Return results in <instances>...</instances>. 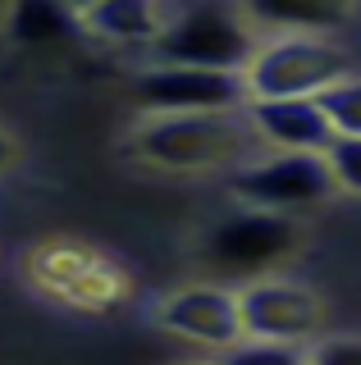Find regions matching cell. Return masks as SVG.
I'll list each match as a JSON object with an SVG mask.
<instances>
[{
	"mask_svg": "<svg viewBox=\"0 0 361 365\" xmlns=\"http://www.w3.org/2000/svg\"><path fill=\"white\" fill-rule=\"evenodd\" d=\"M265 137L256 133L247 106L238 110H151V119L133 133V151L146 165L169 174H206L229 169L238 160H252V151Z\"/></svg>",
	"mask_w": 361,
	"mask_h": 365,
	"instance_id": "6da1fadb",
	"label": "cell"
},
{
	"mask_svg": "<svg viewBox=\"0 0 361 365\" xmlns=\"http://www.w3.org/2000/svg\"><path fill=\"white\" fill-rule=\"evenodd\" d=\"M256 23L247 19V9L220 5V0H206V5L178 9L169 19V28L151 41V55L161 64H201V68H233L243 73L256 55Z\"/></svg>",
	"mask_w": 361,
	"mask_h": 365,
	"instance_id": "7a4b0ae2",
	"label": "cell"
},
{
	"mask_svg": "<svg viewBox=\"0 0 361 365\" xmlns=\"http://www.w3.org/2000/svg\"><path fill=\"white\" fill-rule=\"evenodd\" d=\"M347 73H357L347 51L320 41L315 32H284L275 41H261L252 64L243 68L252 96H320Z\"/></svg>",
	"mask_w": 361,
	"mask_h": 365,
	"instance_id": "3957f363",
	"label": "cell"
},
{
	"mask_svg": "<svg viewBox=\"0 0 361 365\" xmlns=\"http://www.w3.org/2000/svg\"><path fill=\"white\" fill-rule=\"evenodd\" d=\"M338 178L325 151H279L270 160H247L233 169V197L243 205H261V210H302V205H320L334 197Z\"/></svg>",
	"mask_w": 361,
	"mask_h": 365,
	"instance_id": "277c9868",
	"label": "cell"
},
{
	"mask_svg": "<svg viewBox=\"0 0 361 365\" xmlns=\"http://www.w3.org/2000/svg\"><path fill=\"white\" fill-rule=\"evenodd\" d=\"M298 247V224L288 210H261V205H243L233 220H220L206 233V260L229 274H261L293 256Z\"/></svg>",
	"mask_w": 361,
	"mask_h": 365,
	"instance_id": "5b68a950",
	"label": "cell"
},
{
	"mask_svg": "<svg viewBox=\"0 0 361 365\" xmlns=\"http://www.w3.org/2000/svg\"><path fill=\"white\" fill-rule=\"evenodd\" d=\"M243 306V329L247 338H270V342H311L325 329V306L311 288L293 279H252L238 292Z\"/></svg>",
	"mask_w": 361,
	"mask_h": 365,
	"instance_id": "8992f818",
	"label": "cell"
},
{
	"mask_svg": "<svg viewBox=\"0 0 361 365\" xmlns=\"http://www.w3.org/2000/svg\"><path fill=\"white\" fill-rule=\"evenodd\" d=\"M138 101L146 110H238L252 101V91H247V78L233 68L156 60V68H146L138 83Z\"/></svg>",
	"mask_w": 361,
	"mask_h": 365,
	"instance_id": "52a82bcc",
	"label": "cell"
},
{
	"mask_svg": "<svg viewBox=\"0 0 361 365\" xmlns=\"http://www.w3.org/2000/svg\"><path fill=\"white\" fill-rule=\"evenodd\" d=\"M161 329L188 338V342H201V347H215V351H229L238 338H247L243 329V306H238V292L229 288H183V292H169L161 302Z\"/></svg>",
	"mask_w": 361,
	"mask_h": 365,
	"instance_id": "ba28073f",
	"label": "cell"
},
{
	"mask_svg": "<svg viewBox=\"0 0 361 365\" xmlns=\"http://www.w3.org/2000/svg\"><path fill=\"white\" fill-rule=\"evenodd\" d=\"M256 133L279 151H330L338 128L320 96H252L247 101Z\"/></svg>",
	"mask_w": 361,
	"mask_h": 365,
	"instance_id": "9c48e42d",
	"label": "cell"
},
{
	"mask_svg": "<svg viewBox=\"0 0 361 365\" xmlns=\"http://www.w3.org/2000/svg\"><path fill=\"white\" fill-rule=\"evenodd\" d=\"M169 19H174L169 0H101L83 14V23L96 37L115 46H146V51L169 28Z\"/></svg>",
	"mask_w": 361,
	"mask_h": 365,
	"instance_id": "30bf717a",
	"label": "cell"
},
{
	"mask_svg": "<svg viewBox=\"0 0 361 365\" xmlns=\"http://www.w3.org/2000/svg\"><path fill=\"white\" fill-rule=\"evenodd\" d=\"M256 28L275 32H330L357 9V0H243Z\"/></svg>",
	"mask_w": 361,
	"mask_h": 365,
	"instance_id": "8fae6325",
	"label": "cell"
},
{
	"mask_svg": "<svg viewBox=\"0 0 361 365\" xmlns=\"http://www.w3.org/2000/svg\"><path fill=\"white\" fill-rule=\"evenodd\" d=\"M73 19L78 14L64 5V0H14L9 32H14V41H24V46H46V41L69 37Z\"/></svg>",
	"mask_w": 361,
	"mask_h": 365,
	"instance_id": "7c38bea8",
	"label": "cell"
},
{
	"mask_svg": "<svg viewBox=\"0 0 361 365\" xmlns=\"http://www.w3.org/2000/svg\"><path fill=\"white\" fill-rule=\"evenodd\" d=\"M320 106L330 110V123L338 133L361 137V73H347V78H338L334 87H325Z\"/></svg>",
	"mask_w": 361,
	"mask_h": 365,
	"instance_id": "4fadbf2b",
	"label": "cell"
},
{
	"mask_svg": "<svg viewBox=\"0 0 361 365\" xmlns=\"http://www.w3.org/2000/svg\"><path fill=\"white\" fill-rule=\"evenodd\" d=\"M330 165H334V178L343 192H352V197H361V137L352 133H338L330 142Z\"/></svg>",
	"mask_w": 361,
	"mask_h": 365,
	"instance_id": "5bb4252c",
	"label": "cell"
},
{
	"mask_svg": "<svg viewBox=\"0 0 361 365\" xmlns=\"http://www.w3.org/2000/svg\"><path fill=\"white\" fill-rule=\"evenodd\" d=\"M311 356L315 361H361V338H330V342H320V347H311Z\"/></svg>",
	"mask_w": 361,
	"mask_h": 365,
	"instance_id": "9a60e30c",
	"label": "cell"
},
{
	"mask_svg": "<svg viewBox=\"0 0 361 365\" xmlns=\"http://www.w3.org/2000/svg\"><path fill=\"white\" fill-rule=\"evenodd\" d=\"M14 155H19V146H14V137L9 133H0V174H5L9 165H14Z\"/></svg>",
	"mask_w": 361,
	"mask_h": 365,
	"instance_id": "2e32d148",
	"label": "cell"
},
{
	"mask_svg": "<svg viewBox=\"0 0 361 365\" xmlns=\"http://www.w3.org/2000/svg\"><path fill=\"white\" fill-rule=\"evenodd\" d=\"M64 5H69V9H73V14H78V19H83V14H87V9H92V5H101V0H64Z\"/></svg>",
	"mask_w": 361,
	"mask_h": 365,
	"instance_id": "e0dca14e",
	"label": "cell"
}]
</instances>
